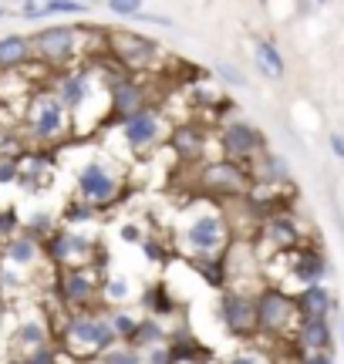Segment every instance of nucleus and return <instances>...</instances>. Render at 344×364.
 Here are the masks:
<instances>
[{"mask_svg":"<svg viewBox=\"0 0 344 364\" xmlns=\"http://www.w3.org/2000/svg\"><path fill=\"white\" fill-rule=\"evenodd\" d=\"M122 139H125V145L132 152H149L159 142H166V118H162V112L149 108V105L135 108L132 115L122 118Z\"/></svg>","mask_w":344,"mask_h":364,"instance_id":"nucleus-5","label":"nucleus"},{"mask_svg":"<svg viewBox=\"0 0 344 364\" xmlns=\"http://www.w3.org/2000/svg\"><path fill=\"white\" fill-rule=\"evenodd\" d=\"M88 34L71 24H51L31 34V58L48 68H71L78 65V54L85 48Z\"/></svg>","mask_w":344,"mask_h":364,"instance_id":"nucleus-2","label":"nucleus"},{"mask_svg":"<svg viewBox=\"0 0 344 364\" xmlns=\"http://www.w3.org/2000/svg\"><path fill=\"white\" fill-rule=\"evenodd\" d=\"M24 125H27V135L38 145H54L71 135V112L61 105L58 95L38 91L24 108Z\"/></svg>","mask_w":344,"mask_h":364,"instance_id":"nucleus-1","label":"nucleus"},{"mask_svg":"<svg viewBox=\"0 0 344 364\" xmlns=\"http://www.w3.org/2000/svg\"><path fill=\"white\" fill-rule=\"evenodd\" d=\"M105 48L129 75L152 71L162 65V44L156 38L139 34V31H105Z\"/></svg>","mask_w":344,"mask_h":364,"instance_id":"nucleus-3","label":"nucleus"},{"mask_svg":"<svg viewBox=\"0 0 344 364\" xmlns=\"http://www.w3.org/2000/svg\"><path fill=\"white\" fill-rule=\"evenodd\" d=\"M226 364H267L260 354H253V351H243V354H237V358H230Z\"/></svg>","mask_w":344,"mask_h":364,"instance_id":"nucleus-32","label":"nucleus"},{"mask_svg":"<svg viewBox=\"0 0 344 364\" xmlns=\"http://www.w3.org/2000/svg\"><path fill=\"white\" fill-rule=\"evenodd\" d=\"M216 71H220V75H223V78L230 81L233 88H243V85H247V78H243V71H237V68H233V65H226V61H220V65H216Z\"/></svg>","mask_w":344,"mask_h":364,"instance_id":"nucleus-29","label":"nucleus"},{"mask_svg":"<svg viewBox=\"0 0 344 364\" xmlns=\"http://www.w3.org/2000/svg\"><path fill=\"white\" fill-rule=\"evenodd\" d=\"M146 98H142V88H139V81L135 78H115L112 81V88H108V108H112V115H132L135 108H142Z\"/></svg>","mask_w":344,"mask_h":364,"instance_id":"nucleus-13","label":"nucleus"},{"mask_svg":"<svg viewBox=\"0 0 344 364\" xmlns=\"http://www.w3.org/2000/svg\"><path fill=\"white\" fill-rule=\"evenodd\" d=\"M149 364H172V351H166V348H156V351H152V358H149Z\"/></svg>","mask_w":344,"mask_h":364,"instance_id":"nucleus-34","label":"nucleus"},{"mask_svg":"<svg viewBox=\"0 0 344 364\" xmlns=\"http://www.w3.org/2000/svg\"><path fill=\"white\" fill-rule=\"evenodd\" d=\"M129 21H135V24H149V27H172L169 17H162V14H149V11H139L132 14Z\"/></svg>","mask_w":344,"mask_h":364,"instance_id":"nucleus-28","label":"nucleus"},{"mask_svg":"<svg viewBox=\"0 0 344 364\" xmlns=\"http://www.w3.org/2000/svg\"><path fill=\"white\" fill-rule=\"evenodd\" d=\"M122 236H125V240H139V230H135V226H125V230H122Z\"/></svg>","mask_w":344,"mask_h":364,"instance_id":"nucleus-36","label":"nucleus"},{"mask_svg":"<svg viewBox=\"0 0 344 364\" xmlns=\"http://www.w3.org/2000/svg\"><path fill=\"white\" fill-rule=\"evenodd\" d=\"M260 166H257V169H260V179H267V182H287L291 179V166H287V159L284 156H277V152H260Z\"/></svg>","mask_w":344,"mask_h":364,"instance_id":"nucleus-22","label":"nucleus"},{"mask_svg":"<svg viewBox=\"0 0 344 364\" xmlns=\"http://www.w3.org/2000/svg\"><path fill=\"white\" fill-rule=\"evenodd\" d=\"M257 4H267V0H257Z\"/></svg>","mask_w":344,"mask_h":364,"instance_id":"nucleus-38","label":"nucleus"},{"mask_svg":"<svg viewBox=\"0 0 344 364\" xmlns=\"http://www.w3.org/2000/svg\"><path fill=\"white\" fill-rule=\"evenodd\" d=\"M88 0H24L17 11L21 21H51V17H68V14H85Z\"/></svg>","mask_w":344,"mask_h":364,"instance_id":"nucleus-12","label":"nucleus"},{"mask_svg":"<svg viewBox=\"0 0 344 364\" xmlns=\"http://www.w3.org/2000/svg\"><path fill=\"white\" fill-rule=\"evenodd\" d=\"M301 364H334V361L328 351H307L304 358H301Z\"/></svg>","mask_w":344,"mask_h":364,"instance_id":"nucleus-31","label":"nucleus"},{"mask_svg":"<svg viewBox=\"0 0 344 364\" xmlns=\"http://www.w3.org/2000/svg\"><path fill=\"white\" fill-rule=\"evenodd\" d=\"M98 294V280H95L92 270H85V267H71L65 277V300L68 304H78L85 307L88 300Z\"/></svg>","mask_w":344,"mask_h":364,"instance_id":"nucleus-16","label":"nucleus"},{"mask_svg":"<svg viewBox=\"0 0 344 364\" xmlns=\"http://www.w3.org/2000/svg\"><path fill=\"white\" fill-rule=\"evenodd\" d=\"M253 61H257V68L264 71L267 78H284L287 75V61H284V54H280V48L274 41H257Z\"/></svg>","mask_w":344,"mask_h":364,"instance_id":"nucleus-19","label":"nucleus"},{"mask_svg":"<svg viewBox=\"0 0 344 364\" xmlns=\"http://www.w3.org/2000/svg\"><path fill=\"white\" fill-rule=\"evenodd\" d=\"M331 152H334L338 159H344V135H338V132L331 135Z\"/></svg>","mask_w":344,"mask_h":364,"instance_id":"nucleus-35","label":"nucleus"},{"mask_svg":"<svg viewBox=\"0 0 344 364\" xmlns=\"http://www.w3.org/2000/svg\"><path fill=\"white\" fill-rule=\"evenodd\" d=\"M341 338H344V331H341Z\"/></svg>","mask_w":344,"mask_h":364,"instance_id":"nucleus-40","label":"nucleus"},{"mask_svg":"<svg viewBox=\"0 0 344 364\" xmlns=\"http://www.w3.org/2000/svg\"><path fill=\"white\" fill-rule=\"evenodd\" d=\"M34 61L31 58V38L27 34H4L0 38V75L21 71Z\"/></svg>","mask_w":344,"mask_h":364,"instance_id":"nucleus-14","label":"nucleus"},{"mask_svg":"<svg viewBox=\"0 0 344 364\" xmlns=\"http://www.w3.org/2000/svg\"><path fill=\"white\" fill-rule=\"evenodd\" d=\"M88 250H92V243L78 233H58L51 240V257L58 263H78L88 257Z\"/></svg>","mask_w":344,"mask_h":364,"instance_id":"nucleus-18","label":"nucleus"},{"mask_svg":"<svg viewBox=\"0 0 344 364\" xmlns=\"http://www.w3.org/2000/svg\"><path fill=\"white\" fill-rule=\"evenodd\" d=\"M220 149H223L226 159H233V162H250L257 159L260 152L267 149V139L260 129H253L250 122H243V118H233V122H226L223 132H220Z\"/></svg>","mask_w":344,"mask_h":364,"instance_id":"nucleus-8","label":"nucleus"},{"mask_svg":"<svg viewBox=\"0 0 344 364\" xmlns=\"http://www.w3.org/2000/svg\"><path fill=\"white\" fill-rule=\"evenodd\" d=\"M4 257L11 263H17V267H27V263H34L41 257L38 253V243L34 240H27V236H14L11 243H7V250H4Z\"/></svg>","mask_w":344,"mask_h":364,"instance_id":"nucleus-23","label":"nucleus"},{"mask_svg":"<svg viewBox=\"0 0 344 364\" xmlns=\"http://www.w3.org/2000/svg\"><path fill=\"white\" fill-rule=\"evenodd\" d=\"M334 307V297L328 294V287L321 284H307L297 297V314L301 317H328Z\"/></svg>","mask_w":344,"mask_h":364,"instance_id":"nucleus-17","label":"nucleus"},{"mask_svg":"<svg viewBox=\"0 0 344 364\" xmlns=\"http://www.w3.org/2000/svg\"><path fill=\"white\" fill-rule=\"evenodd\" d=\"M7 14H11V11H4V7H0V17H7Z\"/></svg>","mask_w":344,"mask_h":364,"instance_id":"nucleus-37","label":"nucleus"},{"mask_svg":"<svg viewBox=\"0 0 344 364\" xmlns=\"http://www.w3.org/2000/svg\"><path fill=\"white\" fill-rule=\"evenodd\" d=\"M65 341H68V351L71 354H102L108 351L119 334L112 321H98V317H75L65 331Z\"/></svg>","mask_w":344,"mask_h":364,"instance_id":"nucleus-6","label":"nucleus"},{"mask_svg":"<svg viewBox=\"0 0 344 364\" xmlns=\"http://www.w3.org/2000/svg\"><path fill=\"white\" fill-rule=\"evenodd\" d=\"M125 290H129V284H125V280H112V284H105V294L108 297H125Z\"/></svg>","mask_w":344,"mask_h":364,"instance_id":"nucleus-33","label":"nucleus"},{"mask_svg":"<svg viewBox=\"0 0 344 364\" xmlns=\"http://www.w3.org/2000/svg\"><path fill=\"white\" fill-rule=\"evenodd\" d=\"M102 354H105V358H102V364H142V361H139V354H135L132 348H129V351H122V348H119V351H112V348H108V351H102Z\"/></svg>","mask_w":344,"mask_h":364,"instance_id":"nucleus-27","label":"nucleus"},{"mask_svg":"<svg viewBox=\"0 0 344 364\" xmlns=\"http://www.w3.org/2000/svg\"><path fill=\"white\" fill-rule=\"evenodd\" d=\"M119 189L122 182L119 176L108 169L105 162H88V166H81L78 172V199L81 203H88V206H108V203H115L119 199Z\"/></svg>","mask_w":344,"mask_h":364,"instance_id":"nucleus-9","label":"nucleus"},{"mask_svg":"<svg viewBox=\"0 0 344 364\" xmlns=\"http://www.w3.org/2000/svg\"><path fill=\"white\" fill-rule=\"evenodd\" d=\"M21 172H17V166H14L11 159H0V182H11V179H17Z\"/></svg>","mask_w":344,"mask_h":364,"instance_id":"nucleus-30","label":"nucleus"},{"mask_svg":"<svg viewBox=\"0 0 344 364\" xmlns=\"http://www.w3.org/2000/svg\"><path fill=\"white\" fill-rule=\"evenodd\" d=\"M267 236H270L280 250H294V247H297V226H294V220H287V216L267 223Z\"/></svg>","mask_w":344,"mask_h":364,"instance_id":"nucleus-24","label":"nucleus"},{"mask_svg":"<svg viewBox=\"0 0 344 364\" xmlns=\"http://www.w3.org/2000/svg\"><path fill=\"white\" fill-rule=\"evenodd\" d=\"M334 341V331L328 324V317H301L297 324V344L304 351H328Z\"/></svg>","mask_w":344,"mask_h":364,"instance_id":"nucleus-15","label":"nucleus"},{"mask_svg":"<svg viewBox=\"0 0 344 364\" xmlns=\"http://www.w3.org/2000/svg\"><path fill=\"white\" fill-rule=\"evenodd\" d=\"M112 327H115V334H119V338H129V341H132L139 321H135L132 314H115V317H112Z\"/></svg>","mask_w":344,"mask_h":364,"instance_id":"nucleus-26","label":"nucleus"},{"mask_svg":"<svg viewBox=\"0 0 344 364\" xmlns=\"http://www.w3.org/2000/svg\"><path fill=\"white\" fill-rule=\"evenodd\" d=\"M95 364H102V361H95Z\"/></svg>","mask_w":344,"mask_h":364,"instance_id":"nucleus-41","label":"nucleus"},{"mask_svg":"<svg viewBox=\"0 0 344 364\" xmlns=\"http://www.w3.org/2000/svg\"><path fill=\"white\" fill-rule=\"evenodd\" d=\"M172 139V149L179 152V156L186 159H196L203 149H206V142H203V132L196 129V125H186V129H176L169 135Z\"/></svg>","mask_w":344,"mask_h":364,"instance_id":"nucleus-21","label":"nucleus"},{"mask_svg":"<svg viewBox=\"0 0 344 364\" xmlns=\"http://www.w3.org/2000/svg\"><path fill=\"white\" fill-rule=\"evenodd\" d=\"M294 257H297V260H294V277L304 287L321 284V277H324V257H321L318 250H297Z\"/></svg>","mask_w":344,"mask_h":364,"instance_id":"nucleus-20","label":"nucleus"},{"mask_svg":"<svg viewBox=\"0 0 344 364\" xmlns=\"http://www.w3.org/2000/svg\"><path fill=\"white\" fill-rule=\"evenodd\" d=\"M146 7V0H105V11L115 17H132Z\"/></svg>","mask_w":344,"mask_h":364,"instance_id":"nucleus-25","label":"nucleus"},{"mask_svg":"<svg viewBox=\"0 0 344 364\" xmlns=\"http://www.w3.org/2000/svg\"><path fill=\"white\" fill-rule=\"evenodd\" d=\"M318 4H328V0H318Z\"/></svg>","mask_w":344,"mask_h":364,"instance_id":"nucleus-39","label":"nucleus"},{"mask_svg":"<svg viewBox=\"0 0 344 364\" xmlns=\"http://www.w3.org/2000/svg\"><path fill=\"white\" fill-rule=\"evenodd\" d=\"M297 300L287 297L284 290H264L260 300H257V331H267V334H284L291 331L294 321H297Z\"/></svg>","mask_w":344,"mask_h":364,"instance_id":"nucleus-10","label":"nucleus"},{"mask_svg":"<svg viewBox=\"0 0 344 364\" xmlns=\"http://www.w3.org/2000/svg\"><path fill=\"white\" fill-rule=\"evenodd\" d=\"M183 240H186V247L196 250L199 257H213V253H220L230 243V226H226V220L220 213L210 209V213H199V216L189 220Z\"/></svg>","mask_w":344,"mask_h":364,"instance_id":"nucleus-7","label":"nucleus"},{"mask_svg":"<svg viewBox=\"0 0 344 364\" xmlns=\"http://www.w3.org/2000/svg\"><path fill=\"white\" fill-rule=\"evenodd\" d=\"M220 311H223V324L233 331V334H253L257 331V300L247 297L243 290H230L220 304Z\"/></svg>","mask_w":344,"mask_h":364,"instance_id":"nucleus-11","label":"nucleus"},{"mask_svg":"<svg viewBox=\"0 0 344 364\" xmlns=\"http://www.w3.org/2000/svg\"><path fill=\"white\" fill-rule=\"evenodd\" d=\"M199 189L216 196V199H237V196L250 193V169L243 162L223 159V162H210L199 172Z\"/></svg>","mask_w":344,"mask_h":364,"instance_id":"nucleus-4","label":"nucleus"}]
</instances>
